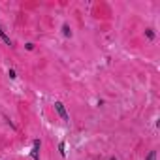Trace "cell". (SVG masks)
Wrapping results in <instances>:
<instances>
[{
	"mask_svg": "<svg viewBox=\"0 0 160 160\" xmlns=\"http://www.w3.org/2000/svg\"><path fill=\"white\" fill-rule=\"evenodd\" d=\"M55 107H57V111H58V115H60V117H62V119L66 121V119H68V113H66V109H64V106H62L60 102H57V104H55Z\"/></svg>",
	"mask_w": 160,
	"mask_h": 160,
	"instance_id": "cell-1",
	"label": "cell"
},
{
	"mask_svg": "<svg viewBox=\"0 0 160 160\" xmlns=\"http://www.w3.org/2000/svg\"><path fill=\"white\" fill-rule=\"evenodd\" d=\"M154 158H156V153H154V151H151V153L147 154V160H154Z\"/></svg>",
	"mask_w": 160,
	"mask_h": 160,
	"instance_id": "cell-2",
	"label": "cell"
},
{
	"mask_svg": "<svg viewBox=\"0 0 160 160\" xmlns=\"http://www.w3.org/2000/svg\"><path fill=\"white\" fill-rule=\"evenodd\" d=\"M62 30H64V36H70V34H72V32H70V27H68V25H64Z\"/></svg>",
	"mask_w": 160,
	"mask_h": 160,
	"instance_id": "cell-3",
	"label": "cell"
}]
</instances>
